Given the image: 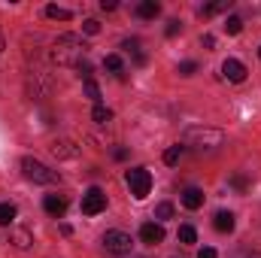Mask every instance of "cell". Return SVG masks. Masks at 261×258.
<instances>
[{
  "instance_id": "f546056e",
  "label": "cell",
  "mask_w": 261,
  "mask_h": 258,
  "mask_svg": "<svg viewBox=\"0 0 261 258\" xmlns=\"http://www.w3.org/2000/svg\"><path fill=\"white\" fill-rule=\"evenodd\" d=\"M116 6H119V3H116V0H100V9H107V12H113V9H116Z\"/></svg>"
},
{
  "instance_id": "1f68e13d",
  "label": "cell",
  "mask_w": 261,
  "mask_h": 258,
  "mask_svg": "<svg viewBox=\"0 0 261 258\" xmlns=\"http://www.w3.org/2000/svg\"><path fill=\"white\" fill-rule=\"evenodd\" d=\"M0 49H3V37H0Z\"/></svg>"
},
{
  "instance_id": "7402d4cb",
  "label": "cell",
  "mask_w": 261,
  "mask_h": 258,
  "mask_svg": "<svg viewBox=\"0 0 261 258\" xmlns=\"http://www.w3.org/2000/svg\"><path fill=\"white\" fill-rule=\"evenodd\" d=\"M103 67L113 70V73H119V70H122V55H107V58H103Z\"/></svg>"
},
{
  "instance_id": "277c9868",
  "label": "cell",
  "mask_w": 261,
  "mask_h": 258,
  "mask_svg": "<svg viewBox=\"0 0 261 258\" xmlns=\"http://www.w3.org/2000/svg\"><path fill=\"white\" fill-rule=\"evenodd\" d=\"M130 246H134V240L125 231H107L103 234V249L110 255H130Z\"/></svg>"
},
{
  "instance_id": "484cf974",
  "label": "cell",
  "mask_w": 261,
  "mask_h": 258,
  "mask_svg": "<svg viewBox=\"0 0 261 258\" xmlns=\"http://www.w3.org/2000/svg\"><path fill=\"white\" fill-rule=\"evenodd\" d=\"M195 73H197L195 61H182V64H179V76H195Z\"/></svg>"
},
{
  "instance_id": "5b68a950",
  "label": "cell",
  "mask_w": 261,
  "mask_h": 258,
  "mask_svg": "<svg viewBox=\"0 0 261 258\" xmlns=\"http://www.w3.org/2000/svg\"><path fill=\"white\" fill-rule=\"evenodd\" d=\"M128 186H130V194L137 200H143L152 189V173L146 167H134V170H128Z\"/></svg>"
},
{
  "instance_id": "44dd1931",
  "label": "cell",
  "mask_w": 261,
  "mask_h": 258,
  "mask_svg": "<svg viewBox=\"0 0 261 258\" xmlns=\"http://www.w3.org/2000/svg\"><path fill=\"white\" fill-rule=\"evenodd\" d=\"M46 15H49V18H61V21H67V18H70V9H61V6H46Z\"/></svg>"
},
{
  "instance_id": "ffe728a7",
  "label": "cell",
  "mask_w": 261,
  "mask_h": 258,
  "mask_svg": "<svg viewBox=\"0 0 261 258\" xmlns=\"http://www.w3.org/2000/svg\"><path fill=\"white\" fill-rule=\"evenodd\" d=\"M91 119H94L97 125H107V122L113 119V113H110L107 107H100V104H97V107H94V113H91Z\"/></svg>"
},
{
  "instance_id": "4316f807",
  "label": "cell",
  "mask_w": 261,
  "mask_h": 258,
  "mask_svg": "<svg viewBox=\"0 0 261 258\" xmlns=\"http://www.w3.org/2000/svg\"><path fill=\"white\" fill-rule=\"evenodd\" d=\"M82 31H85V34H97V31H100L97 18H85V21H82Z\"/></svg>"
},
{
  "instance_id": "e0dca14e",
  "label": "cell",
  "mask_w": 261,
  "mask_h": 258,
  "mask_svg": "<svg viewBox=\"0 0 261 258\" xmlns=\"http://www.w3.org/2000/svg\"><path fill=\"white\" fill-rule=\"evenodd\" d=\"M12 243H15L18 249H28V246H31L34 240H31V234H28L24 228H18V231H12Z\"/></svg>"
},
{
  "instance_id": "7a4b0ae2",
  "label": "cell",
  "mask_w": 261,
  "mask_h": 258,
  "mask_svg": "<svg viewBox=\"0 0 261 258\" xmlns=\"http://www.w3.org/2000/svg\"><path fill=\"white\" fill-rule=\"evenodd\" d=\"M225 143V134L216 128H189L186 131V146H192L197 152L203 149H219Z\"/></svg>"
},
{
  "instance_id": "52a82bcc",
  "label": "cell",
  "mask_w": 261,
  "mask_h": 258,
  "mask_svg": "<svg viewBox=\"0 0 261 258\" xmlns=\"http://www.w3.org/2000/svg\"><path fill=\"white\" fill-rule=\"evenodd\" d=\"M140 240L149 243V246H158V243H164V228H161L158 222H146V225L140 228Z\"/></svg>"
},
{
  "instance_id": "9c48e42d",
  "label": "cell",
  "mask_w": 261,
  "mask_h": 258,
  "mask_svg": "<svg viewBox=\"0 0 261 258\" xmlns=\"http://www.w3.org/2000/svg\"><path fill=\"white\" fill-rule=\"evenodd\" d=\"M43 207H46V213L49 216H55V219H61L67 210V197H61V194H46L43 197Z\"/></svg>"
},
{
  "instance_id": "30bf717a",
  "label": "cell",
  "mask_w": 261,
  "mask_h": 258,
  "mask_svg": "<svg viewBox=\"0 0 261 258\" xmlns=\"http://www.w3.org/2000/svg\"><path fill=\"white\" fill-rule=\"evenodd\" d=\"M182 207H186V210H200V207H203V192L195 189V186H189V189L182 192Z\"/></svg>"
},
{
  "instance_id": "6da1fadb",
  "label": "cell",
  "mask_w": 261,
  "mask_h": 258,
  "mask_svg": "<svg viewBox=\"0 0 261 258\" xmlns=\"http://www.w3.org/2000/svg\"><path fill=\"white\" fill-rule=\"evenodd\" d=\"M82 55H85V43H82V37H76V34L58 37L55 46H52V61H55V64L79 67L82 64Z\"/></svg>"
},
{
  "instance_id": "d6986e66",
  "label": "cell",
  "mask_w": 261,
  "mask_h": 258,
  "mask_svg": "<svg viewBox=\"0 0 261 258\" xmlns=\"http://www.w3.org/2000/svg\"><path fill=\"white\" fill-rule=\"evenodd\" d=\"M179 240H182L186 246H192V243H197V231L192 225H182V228H179Z\"/></svg>"
},
{
  "instance_id": "603a6c76",
  "label": "cell",
  "mask_w": 261,
  "mask_h": 258,
  "mask_svg": "<svg viewBox=\"0 0 261 258\" xmlns=\"http://www.w3.org/2000/svg\"><path fill=\"white\" fill-rule=\"evenodd\" d=\"M231 186H234L237 192H246V189H249V179H246L243 173H234V176H231Z\"/></svg>"
},
{
  "instance_id": "2e32d148",
  "label": "cell",
  "mask_w": 261,
  "mask_h": 258,
  "mask_svg": "<svg viewBox=\"0 0 261 258\" xmlns=\"http://www.w3.org/2000/svg\"><path fill=\"white\" fill-rule=\"evenodd\" d=\"M182 152H186V146H179V143H176V146H170V149L164 152V161H167V164L173 167V164H179V158H182Z\"/></svg>"
},
{
  "instance_id": "cb8c5ba5",
  "label": "cell",
  "mask_w": 261,
  "mask_h": 258,
  "mask_svg": "<svg viewBox=\"0 0 261 258\" xmlns=\"http://www.w3.org/2000/svg\"><path fill=\"white\" fill-rule=\"evenodd\" d=\"M155 219H173V203H158Z\"/></svg>"
},
{
  "instance_id": "d6a6232c",
  "label": "cell",
  "mask_w": 261,
  "mask_h": 258,
  "mask_svg": "<svg viewBox=\"0 0 261 258\" xmlns=\"http://www.w3.org/2000/svg\"><path fill=\"white\" fill-rule=\"evenodd\" d=\"M258 58H261V49H258Z\"/></svg>"
},
{
  "instance_id": "ac0fdd59",
  "label": "cell",
  "mask_w": 261,
  "mask_h": 258,
  "mask_svg": "<svg viewBox=\"0 0 261 258\" xmlns=\"http://www.w3.org/2000/svg\"><path fill=\"white\" fill-rule=\"evenodd\" d=\"M15 222V207L12 203H0V225H12Z\"/></svg>"
},
{
  "instance_id": "4fadbf2b",
  "label": "cell",
  "mask_w": 261,
  "mask_h": 258,
  "mask_svg": "<svg viewBox=\"0 0 261 258\" xmlns=\"http://www.w3.org/2000/svg\"><path fill=\"white\" fill-rule=\"evenodd\" d=\"M122 49H125L128 55H134V61H137V64H143V61H146V55L140 52V40H125V43H122Z\"/></svg>"
},
{
  "instance_id": "3957f363",
  "label": "cell",
  "mask_w": 261,
  "mask_h": 258,
  "mask_svg": "<svg viewBox=\"0 0 261 258\" xmlns=\"http://www.w3.org/2000/svg\"><path fill=\"white\" fill-rule=\"evenodd\" d=\"M21 170H24V176H28V179L43 183V186L58 183V173H55V170H49V167H46L43 161H37V158H21Z\"/></svg>"
},
{
  "instance_id": "f1b7e54d",
  "label": "cell",
  "mask_w": 261,
  "mask_h": 258,
  "mask_svg": "<svg viewBox=\"0 0 261 258\" xmlns=\"http://www.w3.org/2000/svg\"><path fill=\"white\" fill-rule=\"evenodd\" d=\"M197 258H219V252H216V249H210V246H203V249L197 252Z\"/></svg>"
},
{
  "instance_id": "7c38bea8",
  "label": "cell",
  "mask_w": 261,
  "mask_h": 258,
  "mask_svg": "<svg viewBox=\"0 0 261 258\" xmlns=\"http://www.w3.org/2000/svg\"><path fill=\"white\" fill-rule=\"evenodd\" d=\"M158 12H161V6H158L155 0H143V3L137 6V15H140V18H155Z\"/></svg>"
},
{
  "instance_id": "5bb4252c",
  "label": "cell",
  "mask_w": 261,
  "mask_h": 258,
  "mask_svg": "<svg viewBox=\"0 0 261 258\" xmlns=\"http://www.w3.org/2000/svg\"><path fill=\"white\" fill-rule=\"evenodd\" d=\"M228 6H231V0H228V3H225V0H219V3H206V6H200V15L206 18V15H216V12H225Z\"/></svg>"
},
{
  "instance_id": "9a60e30c",
  "label": "cell",
  "mask_w": 261,
  "mask_h": 258,
  "mask_svg": "<svg viewBox=\"0 0 261 258\" xmlns=\"http://www.w3.org/2000/svg\"><path fill=\"white\" fill-rule=\"evenodd\" d=\"M225 31H228L231 37H237V34L243 31V18H240V15H228V18H225Z\"/></svg>"
},
{
  "instance_id": "d4e9b609",
  "label": "cell",
  "mask_w": 261,
  "mask_h": 258,
  "mask_svg": "<svg viewBox=\"0 0 261 258\" xmlns=\"http://www.w3.org/2000/svg\"><path fill=\"white\" fill-rule=\"evenodd\" d=\"M85 91H88L91 100H100V88L94 85V79H85Z\"/></svg>"
},
{
  "instance_id": "ba28073f",
  "label": "cell",
  "mask_w": 261,
  "mask_h": 258,
  "mask_svg": "<svg viewBox=\"0 0 261 258\" xmlns=\"http://www.w3.org/2000/svg\"><path fill=\"white\" fill-rule=\"evenodd\" d=\"M222 76H225L228 82H243V79H246V64H240L237 58H228V61L222 64Z\"/></svg>"
},
{
  "instance_id": "8992f818",
  "label": "cell",
  "mask_w": 261,
  "mask_h": 258,
  "mask_svg": "<svg viewBox=\"0 0 261 258\" xmlns=\"http://www.w3.org/2000/svg\"><path fill=\"white\" fill-rule=\"evenodd\" d=\"M103 210H107V194H103V189L91 186L88 192L82 194V213H85V216H97V213H103Z\"/></svg>"
},
{
  "instance_id": "4dcf8cb0",
  "label": "cell",
  "mask_w": 261,
  "mask_h": 258,
  "mask_svg": "<svg viewBox=\"0 0 261 258\" xmlns=\"http://www.w3.org/2000/svg\"><path fill=\"white\" fill-rule=\"evenodd\" d=\"M113 158H119V161H125V158H128V149H122V146H119V149H113Z\"/></svg>"
},
{
  "instance_id": "8fae6325",
  "label": "cell",
  "mask_w": 261,
  "mask_h": 258,
  "mask_svg": "<svg viewBox=\"0 0 261 258\" xmlns=\"http://www.w3.org/2000/svg\"><path fill=\"white\" fill-rule=\"evenodd\" d=\"M213 225H216V231H222V234H231V231H234V213H228V210H219V213H216V219H213Z\"/></svg>"
},
{
  "instance_id": "83f0119b",
  "label": "cell",
  "mask_w": 261,
  "mask_h": 258,
  "mask_svg": "<svg viewBox=\"0 0 261 258\" xmlns=\"http://www.w3.org/2000/svg\"><path fill=\"white\" fill-rule=\"evenodd\" d=\"M179 31H182V24H179V21H176V18H173V21H170V24H167V37H176V34H179Z\"/></svg>"
}]
</instances>
